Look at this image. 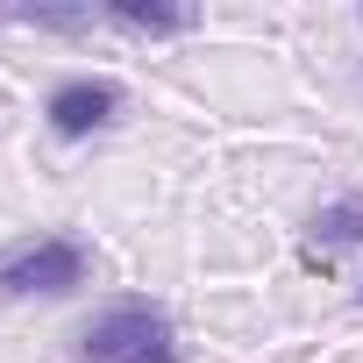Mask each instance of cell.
<instances>
[{
  "label": "cell",
  "instance_id": "obj_1",
  "mask_svg": "<svg viewBox=\"0 0 363 363\" xmlns=\"http://www.w3.org/2000/svg\"><path fill=\"white\" fill-rule=\"evenodd\" d=\"M79 349H86V363H178V328L150 299H114L107 313L86 320Z\"/></svg>",
  "mask_w": 363,
  "mask_h": 363
},
{
  "label": "cell",
  "instance_id": "obj_2",
  "mask_svg": "<svg viewBox=\"0 0 363 363\" xmlns=\"http://www.w3.org/2000/svg\"><path fill=\"white\" fill-rule=\"evenodd\" d=\"M86 271H93L86 242L36 235V242H15L8 257H0V292H8V299H65V292L86 285Z\"/></svg>",
  "mask_w": 363,
  "mask_h": 363
},
{
  "label": "cell",
  "instance_id": "obj_3",
  "mask_svg": "<svg viewBox=\"0 0 363 363\" xmlns=\"http://www.w3.org/2000/svg\"><path fill=\"white\" fill-rule=\"evenodd\" d=\"M121 107H128V93H121L114 79H93V72H86V79H65V86L50 93V107H43V114H50V135L79 143V135L107 128Z\"/></svg>",
  "mask_w": 363,
  "mask_h": 363
},
{
  "label": "cell",
  "instance_id": "obj_4",
  "mask_svg": "<svg viewBox=\"0 0 363 363\" xmlns=\"http://www.w3.org/2000/svg\"><path fill=\"white\" fill-rule=\"evenodd\" d=\"M363 242V193H342L313 214V242H306V271H328V250Z\"/></svg>",
  "mask_w": 363,
  "mask_h": 363
},
{
  "label": "cell",
  "instance_id": "obj_5",
  "mask_svg": "<svg viewBox=\"0 0 363 363\" xmlns=\"http://www.w3.org/2000/svg\"><path fill=\"white\" fill-rule=\"evenodd\" d=\"M100 22L135 29V36H186V29H193V15H186V8H143V0H121V8H107Z\"/></svg>",
  "mask_w": 363,
  "mask_h": 363
},
{
  "label": "cell",
  "instance_id": "obj_6",
  "mask_svg": "<svg viewBox=\"0 0 363 363\" xmlns=\"http://www.w3.org/2000/svg\"><path fill=\"white\" fill-rule=\"evenodd\" d=\"M356 299H363V292H356Z\"/></svg>",
  "mask_w": 363,
  "mask_h": 363
}]
</instances>
